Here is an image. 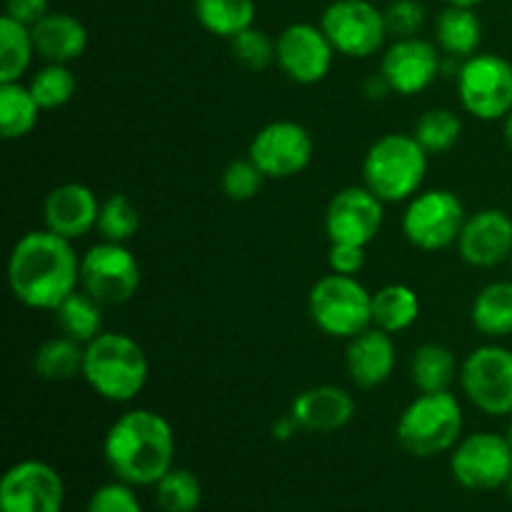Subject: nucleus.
Returning a JSON list of instances; mask_svg holds the SVG:
<instances>
[{
    "label": "nucleus",
    "mask_w": 512,
    "mask_h": 512,
    "mask_svg": "<svg viewBox=\"0 0 512 512\" xmlns=\"http://www.w3.org/2000/svg\"><path fill=\"white\" fill-rule=\"evenodd\" d=\"M320 28L345 58H370L388 38L383 10L368 0H333L320 18Z\"/></svg>",
    "instance_id": "12"
},
{
    "label": "nucleus",
    "mask_w": 512,
    "mask_h": 512,
    "mask_svg": "<svg viewBox=\"0 0 512 512\" xmlns=\"http://www.w3.org/2000/svg\"><path fill=\"white\" fill-rule=\"evenodd\" d=\"M103 308L93 295L78 288L53 310V320L60 333L88 345L103 333Z\"/></svg>",
    "instance_id": "28"
},
{
    "label": "nucleus",
    "mask_w": 512,
    "mask_h": 512,
    "mask_svg": "<svg viewBox=\"0 0 512 512\" xmlns=\"http://www.w3.org/2000/svg\"><path fill=\"white\" fill-rule=\"evenodd\" d=\"M100 200L88 185L60 183L45 195L43 223L50 233L65 240H80L98 228Z\"/></svg>",
    "instance_id": "19"
},
{
    "label": "nucleus",
    "mask_w": 512,
    "mask_h": 512,
    "mask_svg": "<svg viewBox=\"0 0 512 512\" xmlns=\"http://www.w3.org/2000/svg\"><path fill=\"white\" fill-rule=\"evenodd\" d=\"M430 153L413 133H385L368 148L363 160V185L385 205L408 203L420 193L428 175Z\"/></svg>",
    "instance_id": "4"
},
{
    "label": "nucleus",
    "mask_w": 512,
    "mask_h": 512,
    "mask_svg": "<svg viewBox=\"0 0 512 512\" xmlns=\"http://www.w3.org/2000/svg\"><path fill=\"white\" fill-rule=\"evenodd\" d=\"M460 105L483 123H498L512 113V63L498 53H475L460 60L455 73Z\"/></svg>",
    "instance_id": "7"
},
{
    "label": "nucleus",
    "mask_w": 512,
    "mask_h": 512,
    "mask_svg": "<svg viewBox=\"0 0 512 512\" xmlns=\"http://www.w3.org/2000/svg\"><path fill=\"white\" fill-rule=\"evenodd\" d=\"M198 23L218 38L233 40L243 30L253 28V0H193Z\"/></svg>",
    "instance_id": "30"
},
{
    "label": "nucleus",
    "mask_w": 512,
    "mask_h": 512,
    "mask_svg": "<svg viewBox=\"0 0 512 512\" xmlns=\"http://www.w3.org/2000/svg\"><path fill=\"white\" fill-rule=\"evenodd\" d=\"M48 13V0H5V15L28 28H33Z\"/></svg>",
    "instance_id": "41"
},
{
    "label": "nucleus",
    "mask_w": 512,
    "mask_h": 512,
    "mask_svg": "<svg viewBox=\"0 0 512 512\" xmlns=\"http://www.w3.org/2000/svg\"><path fill=\"white\" fill-rule=\"evenodd\" d=\"M385 223V203L365 185H348L330 198L325 208V235L330 243H353L368 248Z\"/></svg>",
    "instance_id": "15"
},
{
    "label": "nucleus",
    "mask_w": 512,
    "mask_h": 512,
    "mask_svg": "<svg viewBox=\"0 0 512 512\" xmlns=\"http://www.w3.org/2000/svg\"><path fill=\"white\" fill-rule=\"evenodd\" d=\"M468 213L453 190H420L405 203L403 233L410 245L425 253H438L458 243Z\"/></svg>",
    "instance_id": "8"
},
{
    "label": "nucleus",
    "mask_w": 512,
    "mask_h": 512,
    "mask_svg": "<svg viewBox=\"0 0 512 512\" xmlns=\"http://www.w3.org/2000/svg\"><path fill=\"white\" fill-rule=\"evenodd\" d=\"M103 458L115 480L133 488H155V483L173 468V425L155 410H128L105 433Z\"/></svg>",
    "instance_id": "2"
},
{
    "label": "nucleus",
    "mask_w": 512,
    "mask_h": 512,
    "mask_svg": "<svg viewBox=\"0 0 512 512\" xmlns=\"http://www.w3.org/2000/svg\"><path fill=\"white\" fill-rule=\"evenodd\" d=\"M8 285L25 308L53 313L80 288V255L73 240L60 238L48 228L25 233L10 250Z\"/></svg>",
    "instance_id": "1"
},
{
    "label": "nucleus",
    "mask_w": 512,
    "mask_h": 512,
    "mask_svg": "<svg viewBox=\"0 0 512 512\" xmlns=\"http://www.w3.org/2000/svg\"><path fill=\"white\" fill-rule=\"evenodd\" d=\"M155 503L163 512H195L203 503L200 478L188 468H170L155 483Z\"/></svg>",
    "instance_id": "32"
},
{
    "label": "nucleus",
    "mask_w": 512,
    "mask_h": 512,
    "mask_svg": "<svg viewBox=\"0 0 512 512\" xmlns=\"http://www.w3.org/2000/svg\"><path fill=\"white\" fill-rule=\"evenodd\" d=\"M363 93L368 95L370 100H383L385 95H390L393 90H390L388 80L383 78V73H375V75H370V78L363 83Z\"/></svg>",
    "instance_id": "42"
},
{
    "label": "nucleus",
    "mask_w": 512,
    "mask_h": 512,
    "mask_svg": "<svg viewBox=\"0 0 512 512\" xmlns=\"http://www.w3.org/2000/svg\"><path fill=\"white\" fill-rule=\"evenodd\" d=\"M505 438H508L510 448H512V415L508 418V430H505Z\"/></svg>",
    "instance_id": "46"
},
{
    "label": "nucleus",
    "mask_w": 512,
    "mask_h": 512,
    "mask_svg": "<svg viewBox=\"0 0 512 512\" xmlns=\"http://www.w3.org/2000/svg\"><path fill=\"white\" fill-rule=\"evenodd\" d=\"M235 60L248 70H265L275 63V40L265 30L248 28L230 40Z\"/></svg>",
    "instance_id": "37"
},
{
    "label": "nucleus",
    "mask_w": 512,
    "mask_h": 512,
    "mask_svg": "<svg viewBox=\"0 0 512 512\" xmlns=\"http://www.w3.org/2000/svg\"><path fill=\"white\" fill-rule=\"evenodd\" d=\"M420 318V295L405 283H390L373 293V325L390 335L405 333Z\"/></svg>",
    "instance_id": "26"
},
{
    "label": "nucleus",
    "mask_w": 512,
    "mask_h": 512,
    "mask_svg": "<svg viewBox=\"0 0 512 512\" xmlns=\"http://www.w3.org/2000/svg\"><path fill=\"white\" fill-rule=\"evenodd\" d=\"M458 375L455 353L445 345L425 343L410 358V380L418 393H443L450 390Z\"/></svg>",
    "instance_id": "27"
},
{
    "label": "nucleus",
    "mask_w": 512,
    "mask_h": 512,
    "mask_svg": "<svg viewBox=\"0 0 512 512\" xmlns=\"http://www.w3.org/2000/svg\"><path fill=\"white\" fill-rule=\"evenodd\" d=\"M308 313L320 333L350 340L373 325V293L355 275L328 273L310 288Z\"/></svg>",
    "instance_id": "6"
},
{
    "label": "nucleus",
    "mask_w": 512,
    "mask_h": 512,
    "mask_svg": "<svg viewBox=\"0 0 512 512\" xmlns=\"http://www.w3.org/2000/svg\"><path fill=\"white\" fill-rule=\"evenodd\" d=\"M450 475L465 490L505 488L512 475V448L500 433H470L450 450Z\"/></svg>",
    "instance_id": "11"
},
{
    "label": "nucleus",
    "mask_w": 512,
    "mask_h": 512,
    "mask_svg": "<svg viewBox=\"0 0 512 512\" xmlns=\"http://www.w3.org/2000/svg\"><path fill=\"white\" fill-rule=\"evenodd\" d=\"M333 58L335 48L320 25L293 23L275 38V63L298 85L323 83Z\"/></svg>",
    "instance_id": "16"
},
{
    "label": "nucleus",
    "mask_w": 512,
    "mask_h": 512,
    "mask_svg": "<svg viewBox=\"0 0 512 512\" xmlns=\"http://www.w3.org/2000/svg\"><path fill=\"white\" fill-rule=\"evenodd\" d=\"M28 88L33 98L43 110H58L73 100L75 90H78V80L70 65L60 63H45L43 68L35 70L28 80Z\"/></svg>",
    "instance_id": "34"
},
{
    "label": "nucleus",
    "mask_w": 512,
    "mask_h": 512,
    "mask_svg": "<svg viewBox=\"0 0 512 512\" xmlns=\"http://www.w3.org/2000/svg\"><path fill=\"white\" fill-rule=\"evenodd\" d=\"M288 413L305 433H338L355 418V398L340 385H313L295 395Z\"/></svg>",
    "instance_id": "21"
},
{
    "label": "nucleus",
    "mask_w": 512,
    "mask_h": 512,
    "mask_svg": "<svg viewBox=\"0 0 512 512\" xmlns=\"http://www.w3.org/2000/svg\"><path fill=\"white\" fill-rule=\"evenodd\" d=\"M313 153V135L295 120H273L263 125L248 145V158L268 180L295 178L308 168Z\"/></svg>",
    "instance_id": "13"
},
{
    "label": "nucleus",
    "mask_w": 512,
    "mask_h": 512,
    "mask_svg": "<svg viewBox=\"0 0 512 512\" xmlns=\"http://www.w3.org/2000/svg\"><path fill=\"white\" fill-rule=\"evenodd\" d=\"M43 108L23 80L0 83V133L5 140H20L38 125Z\"/></svg>",
    "instance_id": "29"
},
{
    "label": "nucleus",
    "mask_w": 512,
    "mask_h": 512,
    "mask_svg": "<svg viewBox=\"0 0 512 512\" xmlns=\"http://www.w3.org/2000/svg\"><path fill=\"white\" fill-rule=\"evenodd\" d=\"M98 398L108 403H133L145 390L150 378V363L143 345L125 333H100L85 345L83 375Z\"/></svg>",
    "instance_id": "3"
},
{
    "label": "nucleus",
    "mask_w": 512,
    "mask_h": 512,
    "mask_svg": "<svg viewBox=\"0 0 512 512\" xmlns=\"http://www.w3.org/2000/svg\"><path fill=\"white\" fill-rule=\"evenodd\" d=\"M85 512H143V505H140L133 485L123 483V480H113V483L100 485L90 495Z\"/></svg>",
    "instance_id": "38"
},
{
    "label": "nucleus",
    "mask_w": 512,
    "mask_h": 512,
    "mask_svg": "<svg viewBox=\"0 0 512 512\" xmlns=\"http://www.w3.org/2000/svg\"><path fill=\"white\" fill-rule=\"evenodd\" d=\"M380 73L388 80L393 93L410 98L428 90L443 75V55L438 45L423 40L420 35L398 38L383 53Z\"/></svg>",
    "instance_id": "17"
},
{
    "label": "nucleus",
    "mask_w": 512,
    "mask_h": 512,
    "mask_svg": "<svg viewBox=\"0 0 512 512\" xmlns=\"http://www.w3.org/2000/svg\"><path fill=\"white\" fill-rule=\"evenodd\" d=\"M503 138H505V145H508L512 153V113L503 120Z\"/></svg>",
    "instance_id": "44"
},
{
    "label": "nucleus",
    "mask_w": 512,
    "mask_h": 512,
    "mask_svg": "<svg viewBox=\"0 0 512 512\" xmlns=\"http://www.w3.org/2000/svg\"><path fill=\"white\" fill-rule=\"evenodd\" d=\"M298 430H300V425L295 423L293 415L285 413L273 423V438L280 440V443H285V440H290L293 435H298Z\"/></svg>",
    "instance_id": "43"
},
{
    "label": "nucleus",
    "mask_w": 512,
    "mask_h": 512,
    "mask_svg": "<svg viewBox=\"0 0 512 512\" xmlns=\"http://www.w3.org/2000/svg\"><path fill=\"white\" fill-rule=\"evenodd\" d=\"M470 268H498L512 258V218L500 208H483L468 215L455 243Z\"/></svg>",
    "instance_id": "18"
},
{
    "label": "nucleus",
    "mask_w": 512,
    "mask_h": 512,
    "mask_svg": "<svg viewBox=\"0 0 512 512\" xmlns=\"http://www.w3.org/2000/svg\"><path fill=\"white\" fill-rule=\"evenodd\" d=\"M365 245H353V243H330L328 250V265L330 273L340 275H355L358 278L360 270L365 268Z\"/></svg>",
    "instance_id": "40"
},
{
    "label": "nucleus",
    "mask_w": 512,
    "mask_h": 512,
    "mask_svg": "<svg viewBox=\"0 0 512 512\" xmlns=\"http://www.w3.org/2000/svg\"><path fill=\"white\" fill-rule=\"evenodd\" d=\"M140 263L125 243L100 240L80 255V288L100 305H123L140 288Z\"/></svg>",
    "instance_id": "10"
},
{
    "label": "nucleus",
    "mask_w": 512,
    "mask_h": 512,
    "mask_svg": "<svg viewBox=\"0 0 512 512\" xmlns=\"http://www.w3.org/2000/svg\"><path fill=\"white\" fill-rule=\"evenodd\" d=\"M33 33L28 25L3 15L0 18V83L23 80L35 58Z\"/></svg>",
    "instance_id": "31"
},
{
    "label": "nucleus",
    "mask_w": 512,
    "mask_h": 512,
    "mask_svg": "<svg viewBox=\"0 0 512 512\" xmlns=\"http://www.w3.org/2000/svg\"><path fill=\"white\" fill-rule=\"evenodd\" d=\"M140 228V210L128 195L110 193L108 198L100 200L98 215V233L110 243H128Z\"/></svg>",
    "instance_id": "35"
},
{
    "label": "nucleus",
    "mask_w": 512,
    "mask_h": 512,
    "mask_svg": "<svg viewBox=\"0 0 512 512\" xmlns=\"http://www.w3.org/2000/svg\"><path fill=\"white\" fill-rule=\"evenodd\" d=\"M398 365V350H395L393 335L370 325L360 335L348 340L345 350V368L350 380L358 388L373 390L388 383Z\"/></svg>",
    "instance_id": "20"
},
{
    "label": "nucleus",
    "mask_w": 512,
    "mask_h": 512,
    "mask_svg": "<svg viewBox=\"0 0 512 512\" xmlns=\"http://www.w3.org/2000/svg\"><path fill=\"white\" fill-rule=\"evenodd\" d=\"M388 35L398 38H415L425 25V8L420 0H393L383 10Z\"/></svg>",
    "instance_id": "39"
},
{
    "label": "nucleus",
    "mask_w": 512,
    "mask_h": 512,
    "mask_svg": "<svg viewBox=\"0 0 512 512\" xmlns=\"http://www.w3.org/2000/svg\"><path fill=\"white\" fill-rule=\"evenodd\" d=\"M505 490H508V495H510V500H512V475H510V480H508V485H505Z\"/></svg>",
    "instance_id": "47"
},
{
    "label": "nucleus",
    "mask_w": 512,
    "mask_h": 512,
    "mask_svg": "<svg viewBox=\"0 0 512 512\" xmlns=\"http://www.w3.org/2000/svg\"><path fill=\"white\" fill-rule=\"evenodd\" d=\"M470 320L480 335L503 340L512 335V280L488 283L470 305Z\"/></svg>",
    "instance_id": "24"
},
{
    "label": "nucleus",
    "mask_w": 512,
    "mask_h": 512,
    "mask_svg": "<svg viewBox=\"0 0 512 512\" xmlns=\"http://www.w3.org/2000/svg\"><path fill=\"white\" fill-rule=\"evenodd\" d=\"M160 512H163V510H160Z\"/></svg>",
    "instance_id": "49"
},
{
    "label": "nucleus",
    "mask_w": 512,
    "mask_h": 512,
    "mask_svg": "<svg viewBox=\"0 0 512 512\" xmlns=\"http://www.w3.org/2000/svg\"><path fill=\"white\" fill-rule=\"evenodd\" d=\"M413 135L430 155L448 153L463 135V120L450 108H430L415 120Z\"/></svg>",
    "instance_id": "33"
},
{
    "label": "nucleus",
    "mask_w": 512,
    "mask_h": 512,
    "mask_svg": "<svg viewBox=\"0 0 512 512\" xmlns=\"http://www.w3.org/2000/svg\"><path fill=\"white\" fill-rule=\"evenodd\" d=\"M460 388L490 418L512 415V350L500 343L475 348L460 365Z\"/></svg>",
    "instance_id": "9"
},
{
    "label": "nucleus",
    "mask_w": 512,
    "mask_h": 512,
    "mask_svg": "<svg viewBox=\"0 0 512 512\" xmlns=\"http://www.w3.org/2000/svg\"><path fill=\"white\" fill-rule=\"evenodd\" d=\"M510 268H512V258H510Z\"/></svg>",
    "instance_id": "48"
},
{
    "label": "nucleus",
    "mask_w": 512,
    "mask_h": 512,
    "mask_svg": "<svg viewBox=\"0 0 512 512\" xmlns=\"http://www.w3.org/2000/svg\"><path fill=\"white\" fill-rule=\"evenodd\" d=\"M35 53L43 63L70 65L88 48V30L75 15L48 13L30 28Z\"/></svg>",
    "instance_id": "22"
},
{
    "label": "nucleus",
    "mask_w": 512,
    "mask_h": 512,
    "mask_svg": "<svg viewBox=\"0 0 512 512\" xmlns=\"http://www.w3.org/2000/svg\"><path fill=\"white\" fill-rule=\"evenodd\" d=\"M480 43H483V23H480L475 8L445 5L443 13L435 20V45L448 58L460 63L478 53Z\"/></svg>",
    "instance_id": "23"
},
{
    "label": "nucleus",
    "mask_w": 512,
    "mask_h": 512,
    "mask_svg": "<svg viewBox=\"0 0 512 512\" xmlns=\"http://www.w3.org/2000/svg\"><path fill=\"white\" fill-rule=\"evenodd\" d=\"M445 5H463V8H475V5L485 3V0H443Z\"/></svg>",
    "instance_id": "45"
},
{
    "label": "nucleus",
    "mask_w": 512,
    "mask_h": 512,
    "mask_svg": "<svg viewBox=\"0 0 512 512\" xmlns=\"http://www.w3.org/2000/svg\"><path fill=\"white\" fill-rule=\"evenodd\" d=\"M83 358L85 345L60 333L35 348L33 370L40 380H48V383H68L83 375Z\"/></svg>",
    "instance_id": "25"
},
{
    "label": "nucleus",
    "mask_w": 512,
    "mask_h": 512,
    "mask_svg": "<svg viewBox=\"0 0 512 512\" xmlns=\"http://www.w3.org/2000/svg\"><path fill=\"white\" fill-rule=\"evenodd\" d=\"M63 475L45 460H20L0 480V512H63Z\"/></svg>",
    "instance_id": "14"
},
{
    "label": "nucleus",
    "mask_w": 512,
    "mask_h": 512,
    "mask_svg": "<svg viewBox=\"0 0 512 512\" xmlns=\"http://www.w3.org/2000/svg\"><path fill=\"white\" fill-rule=\"evenodd\" d=\"M265 175L250 158H235L220 175V188L233 203H248L265 185Z\"/></svg>",
    "instance_id": "36"
},
{
    "label": "nucleus",
    "mask_w": 512,
    "mask_h": 512,
    "mask_svg": "<svg viewBox=\"0 0 512 512\" xmlns=\"http://www.w3.org/2000/svg\"><path fill=\"white\" fill-rule=\"evenodd\" d=\"M463 405L453 390L420 393L400 413L395 435L405 453L415 458H438L450 453L463 438Z\"/></svg>",
    "instance_id": "5"
}]
</instances>
